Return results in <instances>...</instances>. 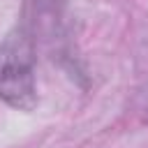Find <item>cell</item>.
<instances>
[{
    "instance_id": "6da1fadb",
    "label": "cell",
    "mask_w": 148,
    "mask_h": 148,
    "mask_svg": "<svg viewBox=\"0 0 148 148\" xmlns=\"http://www.w3.org/2000/svg\"><path fill=\"white\" fill-rule=\"evenodd\" d=\"M0 99L14 109H32L35 88V46L32 37L16 28L0 44Z\"/></svg>"
}]
</instances>
